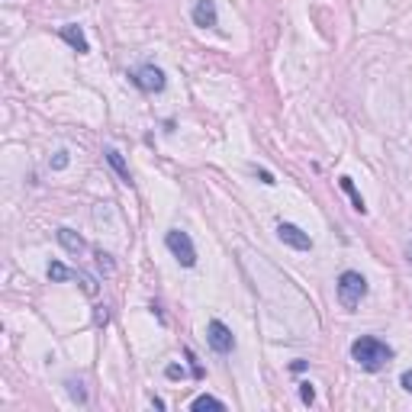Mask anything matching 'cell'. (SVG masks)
<instances>
[{
	"mask_svg": "<svg viewBox=\"0 0 412 412\" xmlns=\"http://www.w3.org/2000/svg\"><path fill=\"white\" fill-rule=\"evenodd\" d=\"M351 361L358 364L361 370H370L377 374L393 361V348L377 335H361V339L351 341Z\"/></svg>",
	"mask_w": 412,
	"mask_h": 412,
	"instance_id": "6da1fadb",
	"label": "cell"
},
{
	"mask_svg": "<svg viewBox=\"0 0 412 412\" xmlns=\"http://www.w3.org/2000/svg\"><path fill=\"white\" fill-rule=\"evenodd\" d=\"M335 290H339L341 306L348 309V313H354V309L361 306V300L367 296V280H364V274H358V271H345V274L339 277Z\"/></svg>",
	"mask_w": 412,
	"mask_h": 412,
	"instance_id": "7a4b0ae2",
	"label": "cell"
},
{
	"mask_svg": "<svg viewBox=\"0 0 412 412\" xmlns=\"http://www.w3.org/2000/svg\"><path fill=\"white\" fill-rule=\"evenodd\" d=\"M165 245H168V252L178 258L180 267H193V265H197V248H193V239L184 232V229H168Z\"/></svg>",
	"mask_w": 412,
	"mask_h": 412,
	"instance_id": "3957f363",
	"label": "cell"
},
{
	"mask_svg": "<svg viewBox=\"0 0 412 412\" xmlns=\"http://www.w3.org/2000/svg\"><path fill=\"white\" fill-rule=\"evenodd\" d=\"M129 77H132V84H136L142 94H161V90L168 87V77H165V71H161L158 64H138Z\"/></svg>",
	"mask_w": 412,
	"mask_h": 412,
	"instance_id": "277c9868",
	"label": "cell"
},
{
	"mask_svg": "<svg viewBox=\"0 0 412 412\" xmlns=\"http://www.w3.org/2000/svg\"><path fill=\"white\" fill-rule=\"evenodd\" d=\"M206 341H210V348L216 354H232L235 351V335L232 328L219 322V319H210V326H206Z\"/></svg>",
	"mask_w": 412,
	"mask_h": 412,
	"instance_id": "5b68a950",
	"label": "cell"
},
{
	"mask_svg": "<svg viewBox=\"0 0 412 412\" xmlns=\"http://www.w3.org/2000/svg\"><path fill=\"white\" fill-rule=\"evenodd\" d=\"M277 239L284 245H290V248H296V252H313V239L300 226H293V222H280L277 226Z\"/></svg>",
	"mask_w": 412,
	"mask_h": 412,
	"instance_id": "8992f818",
	"label": "cell"
},
{
	"mask_svg": "<svg viewBox=\"0 0 412 412\" xmlns=\"http://www.w3.org/2000/svg\"><path fill=\"white\" fill-rule=\"evenodd\" d=\"M193 23L203 26V29H216L219 26V13H216V0H197L191 10Z\"/></svg>",
	"mask_w": 412,
	"mask_h": 412,
	"instance_id": "52a82bcc",
	"label": "cell"
},
{
	"mask_svg": "<svg viewBox=\"0 0 412 412\" xmlns=\"http://www.w3.org/2000/svg\"><path fill=\"white\" fill-rule=\"evenodd\" d=\"M58 36H62L64 43L71 45V49H74V52H77V55H87V52H90V43H87L84 29H81L77 23H64L62 29H58Z\"/></svg>",
	"mask_w": 412,
	"mask_h": 412,
	"instance_id": "ba28073f",
	"label": "cell"
},
{
	"mask_svg": "<svg viewBox=\"0 0 412 412\" xmlns=\"http://www.w3.org/2000/svg\"><path fill=\"white\" fill-rule=\"evenodd\" d=\"M104 155H106V161H110V168H113V171L119 174V180H123L126 187H132V174H129V165L123 161V155H119V152H117L113 145H106V148H104Z\"/></svg>",
	"mask_w": 412,
	"mask_h": 412,
	"instance_id": "9c48e42d",
	"label": "cell"
},
{
	"mask_svg": "<svg viewBox=\"0 0 412 412\" xmlns=\"http://www.w3.org/2000/svg\"><path fill=\"white\" fill-rule=\"evenodd\" d=\"M55 235H58V242H62V248H64V252L81 254V252H84V248H87V242H84V239H81V235L74 232V229H68V226H62V229H58V232H55Z\"/></svg>",
	"mask_w": 412,
	"mask_h": 412,
	"instance_id": "30bf717a",
	"label": "cell"
},
{
	"mask_svg": "<svg viewBox=\"0 0 412 412\" xmlns=\"http://www.w3.org/2000/svg\"><path fill=\"white\" fill-rule=\"evenodd\" d=\"M339 187L351 197V206H354V210H358L361 216H364V213H367V206H364V197L358 193V187H354V180H351V178H339Z\"/></svg>",
	"mask_w": 412,
	"mask_h": 412,
	"instance_id": "8fae6325",
	"label": "cell"
},
{
	"mask_svg": "<svg viewBox=\"0 0 412 412\" xmlns=\"http://www.w3.org/2000/svg\"><path fill=\"white\" fill-rule=\"evenodd\" d=\"M49 280L52 284H62V280H77V271H71V267L58 265V261H52L49 265Z\"/></svg>",
	"mask_w": 412,
	"mask_h": 412,
	"instance_id": "7c38bea8",
	"label": "cell"
},
{
	"mask_svg": "<svg viewBox=\"0 0 412 412\" xmlns=\"http://www.w3.org/2000/svg\"><path fill=\"white\" fill-rule=\"evenodd\" d=\"M191 409L193 412H203V409H226V402L222 400H216V396H206V393H203V396H197V400L191 402Z\"/></svg>",
	"mask_w": 412,
	"mask_h": 412,
	"instance_id": "4fadbf2b",
	"label": "cell"
},
{
	"mask_svg": "<svg viewBox=\"0 0 412 412\" xmlns=\"http://www.w3.org/2000/svg\"><path fill=\"white\" fill-rule=\"evenodd\" d=\"M300 400L306 402V406H313V402H316V390H313V383H309V380L300 383Z\"/></svg>",
	"mask_w": 412,
	"mask_h": 412,
	"instance_id": "5bb4252c",
	"label": "cell"
},
{
	"mask_svg": "<svg viewBox=\"0 0 412 412\" xmlns=\"http://www.w3.org/2000/svg\"><path fill=\"white\" fill-rule=\"evenodd\" d=\"M68 393H71V400L87 402V393L81 390V380H68Z\"/></svg>",
	"mask_w": 412,
	"mask_h": 412,
	"instance_id": "9a60e30c",
	"label": "cell"
},
{
	"mask_svg": "<svg viewBox=\"0 0 412 412\" xmlns=\"http://www.w3.org/2000/svg\"><path fill=\"white\" fill-rule=\"evenodd\" d=\"M68 152H55V158H52V171H64L68 168Z\"/></svg>",
	"mask_w": 412,
	"mask_h": 412,
	"instance_id": "2e32d148",
	"label": "cell"
},
{
	"mask_svg": "<svg viewBox=\"0 0 412 412\" xmlns=\"http://www.w3.org/2000/svg\"><path fill=\"white\" fill-rule=\"evenodd\" d=\"M165 377H168V380H184L187 374H184V367H178V364H168V367H165Z\"/></svg>",
	"mask_w": 412,
	"mask_h": 412,
	"instance_id": "e0dca14e",
	"label": "cell"
},
{
	"mask_svg": "<svg viewBox=\"0 0 412 412\" xmlns=\"http://www.w3.org/2000/svg\"><path fill=\"white\" fill-rule=\"evenodd\" d=\"M254 174H258V178H261V184H267V187H274V184H277L274 174H271V171H265V168H254Z\"/></svg>",
	"mask_w": 412,
	"mask_h": 412,
	"instance_id": "ac0fdd59",
	"label": "cell"
},
{
	"mask_svg": "<svg viewBox=\"0 0 412 412\" xmlns=\"http://www.w3.org/2000/svg\"><path fill=\"white\" fill-rule=\"evenodd\" d=\"M406 261H409V265H412V242L406 245Z\"/></svg>",
	"mask_w": 412,
	"mask_h": 412,
	"instance_id": "d6986e66",
	"label": "cell"
}]
</instances>
